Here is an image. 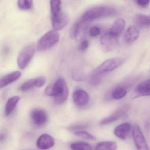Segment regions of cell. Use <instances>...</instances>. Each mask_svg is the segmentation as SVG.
I'll list each match as a JSON object with an SVG mask.
<instances>
[{"instance_id": "8992f818", "label": "cell", "mask_w": 150, "mask_h": 150, "mask_svg": "<svg viewBox=\"0 0 150 150\" xmlns=\"http://www.w3.org/2000/svg\"><path fill=\"white\" fill-rule=\"evenodd\" d=\"M35 46L29 44L24 47L19 53L17 59V65L21 70L25 69L30 63L34 53Z\"/></svg>"}, {"instance_id": "cb8c5ba5", "label": "cell", "mask_w": 150, "mask_h": 150, "mask_svg": "<svg viewBox=\"0 0 150 150\" xmlns=\"http://www.w3.org/2000/svg\"><path fill=\"white\" fill-rule=\"evenodd\" d=\"M83 24L80 20H79L74 24L70 30V36L71 38L74 39L78 36Z\"/></svg>"}, {"instance_id": "ba28073f", "label": "cell", "mask_w": 150, "mask_h": 150, "mask_svg": "<svg viewBox=\"0 0 150 150\" xmlns=\"http://www.w3.org/2000/svg\"><path fill=\"white\" fill-rule=\"evenodd\" d=\"M118 37L107 33L103 35L100 40L101 47L104 52H108L114 50L118 45Z\"/></svg>"}, {"instance_id": "603a6c76", "label": "cell", "mask_w": 150, "mask_h": 150, "mask_svg": "<svg viewBox=\"0 0 150 150\" xmlns=\"http://www.w3.org/2000/svg\"><path fill=\"white\" fill-rule=\"evenodd\" d=\"M127 90L123 87L119 86L115 88L112 93V97L116 100H120L124 98L127 94Z\"/></svg>"}, {"instance_id": "ffe728a7", "label": "cell", "mask_w": 150, "mask_h": 150, "mask_svg": "<svg viewBox=\"0 0 150 150\" xmlns=\"http://www.w3.org/2000/svg\"><path fill=\"white\" fill-rule=\"evenodd\" d=\"M135 22L140 27H150V15H137L135 16Z\"/></svg>"}, {"instance_id": "ac0fdd59", "label": "cell", "mask_w": 150, "mask_h": 150, "mask_svg": "<svg viewBox=\"0 0 150 150\" xmlns=\"http://www.w3.org/2000/svg\"><path fill=\"white\" fill-rule=\"evenodd\" d=\"M125 21L122 19H118L114 22L109 33L113 35L118 37L124 30Z\"/></svg>"}, {"instance_id": "4fadbf2b", "label": "cell", "mask_w": 150, "mask_h": 150, "mask_svg": "<svg viewBox=\"0 0 150 150\" xmlns=\"http://www.w3.org/2000/svg\"><path fill=\"white\" fill-rule=\"evenodd\" d=\"M55 140L53 137L48 134L41 135L38 139L37 145L39 149L47 150L54 146Z\"/></svg>"}, {"instance_id": "30bf717a", "label": "cell", "mask_w": 150, "mask_h": 150, "mask_svg": "<svg viewBox=\"0 0 150 150\" xmlns=\"http://www.w3.org/2000/svg\"><path fill=\"white\" fill-rule=\"evenodd\" d=\"M31 117L33 123L37 126L44 125L48 121L46 112L41 108H35L31 113Z\"/></svg>"}, {"instance_id": "83f0119b", "label": "cell", "mask_w": 150, "mask_h": 150, "mask_svg": "<svg viewBox=\"0 0 150 150\" xmlns=\"http://www.w3.org/2000/svg\"><path fill=\"white\" fill-rule=\"evenodd\" d=\"M100 29L98 27L94 26L90 28L89 31V35L92 37H95L100 34Z\"/></svg>"}, {"instance_id": "6da1fadb", "label": "cell", "mask_w": 150, "mask_h": 150, "mask_svg": "<svg viewBox=\"0 0 150 150\" xmlns=\"http://www.w3.org/2000/svg\"><path fill=\"white\" fill-rule=\"evenodd\" d=\"M45 93L54 98L57 105H62L66 101L69 95V90L66 81L63 78H58L53 84L49 85L45 89Z\"/></svg>"}, {"instance_id": "7a4b0ae2", "label": "cell", "mask_w": 150, "mask_h": 150, "mask_svg": "<svg viewBox=\"0 0 150 150\" xmlns=\"http://www.w3.org/2000/svg\"><path fill=\"white\" fill-rule=\"evenodd\" d=\"M50 5L52 28L57 31L61 30L68 24L69 18L65 13L62 12L60 1H51Z\"/></svg>"}, {"instance_id": "7402d4cb", "label": "cell", "mask_w": 150, "mask_h": 150, "mask_svg": "<svg viewBox=\"0 0 150 150\" xmlns=\"http://www.w3.org/2000/svg\"><path fill=\"white\" fill-rule=\"evenodd\" d=\"M70 147L72 150H92V146L89 144L83 141L74 142Z\"/></svg>"}, {"instance_id": "f1b7e54d", "label": "cell", "mask_w": 150, "mask_h": 150, "mask_svg": "<svg viewBox=\"0 0 150 150\" xmlns=\"http://www.w3.org/2000/svg\"><path fill=\"white\" fill-rule=\"evenodd\" d=\"M89 42L87 40H84L81 42L79 46V50L80 51L84 52L86 51L89 46Z\"/></svg>"}, {"instance_id": "9a60e30c", "label": "cell", "mask_w": 150, "mask_h": 150, "mask_svg": "<svg viewBox=\"0 0 150 150\" xmlns=\"http://www.w3.org/2000/svg\"><path fill=\"white\" fill-rule=\"evenodd\" d=\"M132 129L131 125L129 123H123L117 126L114 130V133L116 137L124 140L127 137Z\"/></svg>"}, {"instance_id": "484cf974", "label": "cell", "mask_w": 150, "mask_h": 150, "mask_svg": "<svg viewBox=\"0 0 150 150\" xmlns=\"http://www.w3.org/2000/svg\"><path fill=\"white\" fill-rule=\"evenodd\" d=\"M74 134L80 137L90 141H94L96 139V138L93 135L85 131L78 130L74 132Z\"/></svg>"}, {"instance_id": "2e32d148", "label": "cell", "mask_w": 150, "mask_h": 150, "mask_svg": "<svg viewBox=\"0 0 150 150\" xmlns=\"http://www.w3.org/2000/svg\"><path fill=\"white\" fill-rule=\"evenodd\" d=\"M21 76L20 72L15 71L8 74L1 78L0 80V87H4L16 81L20 78Z\"/></svg>"}, {"instance_id": "44dd1931", "label": "cell", "mask_w": 150, "mask_h": 150, "mask_svg": "<svg viewBox=\"0 0 150 150\" xmlns=\"http://www.w3.org/2000/svg\"><path fill=\"white\" fill-rule=\"evenodd\" d=\"M117 145L113 141H103L96 146L95 150H116Z\"/></svg>"}, {"instance_id": "3957f363", "label": "cell", "mask_w": 150, "mask_h": 150, "mask_svg": "<svg viewBox=\"0 0 150 150\" xmlns=\"http://www.w3.org/2000/svg\"><path fill=\"white\" fill-rule=\"evenodd\" d=\"M116 10L114 8L107 6H98L86 11L80 18L82 23L106 18L115 14Z\"/></svg>"}, {"instance_id": "d6986e66", "label": "cell", "mask_w": 150, "mask_h": 150, "mask_svg": "<svg viewBox=\"0 0 150 150\" xmlns=\"http://www.w3.org/2000/svg\"><path fill=\"white\" fill-rule=\"evenodd\" d=\"M20 99L21 98L18 96H13L8 99L5 107V115L6 116H8L12 114L20 101Z\"/></svg>"}, {"instance_id": "8fae6325", "label": "cell", "mask_w": 150, "mask_h": 150, "mask_svg": "<svg viewBox=\"0 0 150 150\" xmlns=\"http://www.w3.org/2000/svg\"><path fill=\"white\" fill-rule=\"evenodd\" d=\"M73 100L76 106L81 107L89 102V96L88 93L82 89H76L73 94Z\"/></svg>"}, {"instance_id": "277c9868", "label": "cell", "mask_w": 150, "mask_h": 150, "mask_svg": "<svg viewBox=\"0 0 150 150\" xmlns=\"http://www.w3.org/2000/svg\"><path fill=\"white\" fill-rule=\"evenodd\" d=\"M59 34L57 30H51L43 35L38 42L37 49L44 51L50 49L59 41Z\"/></svg>"}, {"instance_id": "52a82bcc", "label": "cell", "mask_w": 150, "mask_h": 150, "mask_svg": "<svg viewBox=\"0 0 150 150\" xmlns=\"http://www.w3.org/2000/svg\"><path fill=\"white\" fill-rule=\"evenodd\" d=\"M132 137L137 150H150L145 138L138 125L135 124L133 126Z\"/></svg>"}, {"instance_id": "5bb4252c", "label": "cell", "mask_w": 150, "mask_h": 150, "mask_svg": "<svg viewBox=\"0 0 150 150\" xmlns=\"http://www.w3.org/2000/svg\"><path fill=\"white\" fill-rule=\"evenodd\" d=\"M134 93L135 97L150 96V79L139 83L136 87Z\"/></svg>"}, {"instance_id": "5b68a950", "label": "cell", "mask_w": 150, "mask_h": 150, "mask_svg": "<svg viewBox=\"0 0 150 150\" xmlns=\"http://www.w3.org/2000/svg\"><path fill=\"white\" fill-rule=\"evenodd\" d=\"M124 59L122 57H115L104 61L93 73L101 76L103 74L114 71L119 67L124 62Z\"/></svg>"}, {"instance_id": "7c38bea8", "label": "cell", "mask_w": 150, "mask_h": 150, "mask_svg": "<svg viewBox=\"0 0 150 150\" xmlns=\"http://www.w3.org/2000/svg\"><path fill=\"white\" fill-rule=\"evenodd\" d=\"M128 110V107L125 106L119 108L110 115L103 119L100 122V124L102 125H106L114 122L125 115Z\"/></svg>"}, {"instance_id": "9c48e42d", "label": "cell", "mask_w": 150, "mask_h": 150, "mask_svg": "<svg viewBox=\"0 0 150 150\" xmlns=\"http://www.w3.org/2000/svg\"><path fill=\"white\" fill-rule=\"evenodd\" d=\"M45 78L42 76L31 79L22 84L19 87V90L21 92H25L29 91L35 87H42L45 84Z\"/></svg>"}, {"instance_id": "4316f807", "label": "cell", "mask_w": 150, "mask_h": 150, "mask_svg": "<svg viewBox=\"0 0 150 150\" xmlns=\"http://www.w3.org/2000/svg\"><path fill=\"white\" fill-rule=\"evenodd\" d=\"M72 78L75 81H80L83 80L84 75L83 73L79 70L74 71L72 73Z\"/></svg>"}, {"instance_id": "f546056e", "label": "cell", "mask_w": 150, "mask_h": 150, "mask_svg": "<svg viewBox=\"0 0 150 150\" xmlns=\"http://www.w3.org/2000/svg\"><path fill=\"white\" fill-rule=\"evenodd\" d=\"M136 3L139 6L142 8H146L149 6L150 1L149 0H138L136 1Z\"/></svg>"}, {"instance_id": "d4e9b609", "label": "cell", "mask_w": 150, "mask_h": 150, "mask_svg": "<svg viewBox=\"0 0 150 150\" xmlns=\"http://www.w3.org/2000/svg\"><path fill=\"white\" fill-rule=\"evenodd\" d=\"M20 9L23 10H29L33 7V1L31 0H20L17 2Z\"/></svg>"}, {"instance_id": "e0dca14e", "label": "cell", "mask_w": 150, "mask_h": 150, "mask_svg": "<svg viewBox=\"0 0 150 150\" xmlns=\"http://www.w3.org/2000/svg\"><path fill=\"white\" fill-rule=\"evenodd\" d=\"M139 36V32L138 29L135 26H131L125 32V40L126 43L131 44L137 40Z\"/></svg>"}]
</instances>
